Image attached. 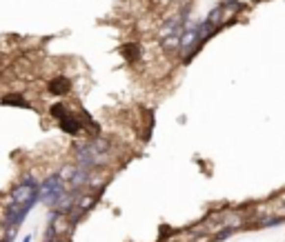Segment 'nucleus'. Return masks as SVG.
I'll return each mask as SVG.
<instances>
[{
    "label": "nucleus",
    "instance_id": "1",
    "mask_svg": "<svg viewBox=\"0 0 285 242\" xmlns=\"http://www.w3.org/2000/svg\"><path fill=\"white\" fill-rule=\"evenodd\" d=\"M65 191H67V182H65L58 174L47 176V178L40 182V202L47 204L49 209H53Z\"/></svg>",
    "mask_w": 285,
    "mask_h": 242
},
{
    "label": "nucleus",
    "instance_id": "2",
    "mask_svg": "<svg viewBox=\"0 0 285 242\" xmlns=\"http://www.w3.org/2000/svg\"><path fill=\"white\" fill-rule=\"evenodd\" d=\"M34 198H40V187L25 182V180L20 184H16L14 189L9 191L11 204H25V202H29V200H34Z\"/></svg>",
    "mask_w": 285,
    "mask_h": 242
},
{
    "label": "nucleus",
    "instance_id": "3",
    "mask_svg": "<svg viewBox=\"0 0 285 242\" xmlns=\"http://www.w3.org/2000/svg\"><path fill=\"white\" fill-rule=\"evenodd\" d=\"M181 36L183 34H172V36H165V38H160V49H163L165 53H174L181 49Z\"/></svg>",
    "mask_w": 285,
    "mask_h": 242
},
{
    "label": "nucleus",
    "instance_id": "4",
    "mask_svg": "<svg viewBox=\"0 0 285 242\" xmlns=\"http://www.w3.org/2000/svg\"><path fill=\"white\" fill-rule=\"evenodd\" d=\"M205 20H207V22L212 24V27L221 29V27H223V5L214 7V9L209 11V16H207V18H205Z\"/></svg>",
    "mask_w": 285,
    "mask_h": 242
},
{
    "label": "nucleus",
    "instance_id": "5",
    "mask_svg": "<svg viewBox=\"0 0 285 242\" xmlns=\"http://www.w3.org/2000/svg\"><path fill=\"white\" fill-rule=\"evenodd\" d=\"M52 91L53 93H65V91H69V80H63V78H58L56 83H52Z\"/></svg>",
    "mask_w": 285,
    "mask_h": 242
},
{
    "label": "nucleus",
    "instance_id": "6",
    "mask_svg": "<svg viewBox=\"0 0 285 242\" xmlns=\"http://www.w3.org/2000/svg\"><path fill=\"white\" fill-rule=\"evenodd\" d=\"M76 169H78V167H65V169L60 171L58 176H60V178L65 180V182H69V180L74 178V174H76Z\"/></svg>",
    "mask_w": 285,
    "mask_h": 242
},
{
    "label": "nucleus",
    "instance_id": "7",
    "mask_svg": "<svg viewBox=\"0 0 285 242\" xmlns=\"http://www.w3.org/2000/svg\"><path fill=\"white\" fill-rule=\"evenodd\" d=\"M7 236H9V227H7L5 222H0V240L7 242Z\"/></svg>",
    "mask_w": 285,
    "mask_h": 242
},
{
    "label": "nucleus",
    "instance_id": "8",
    "mask_svg": "<svg viewBox=\"0 0 285 242\" xmlns=\"http://www.w3.org/2000/svg\"><path fill=\"white\" fill-rule=\"evenodd\" d=\"M20 242H31V233H27V236H25V238H23V240H20Z\"/></svg>",
    "mask_w": 285,
    "mask_h": 242
},
{
    "label": "nucleus",
    "instance_id": "9",
    "mask_svg": "<svg viewBox=\"0 0 285 242\" xmlns=\"http://www.w3.org/2000/svg\"><path fill=\"white\" fill-rule=\"evenodd\" d=\"M230 2H236V0H221V5H230Z\"/></svg>",
    "mask_w": 285,
    "mask_h": 242
},
{
    "label": "nucleus",
    "instance_id": "10",
    "mask_svg": "<svg viewBox=\"0 0 285 242\" xmlns=\"http://www.w3.org/2000/svg\"><path fill=\"white\" fill-rule=\"evenodd\" d=\"M0 242H5V240H0Z\"/></svg>",
    "mask_w": 285,
    "mask_h": 242
}]
</instances>
